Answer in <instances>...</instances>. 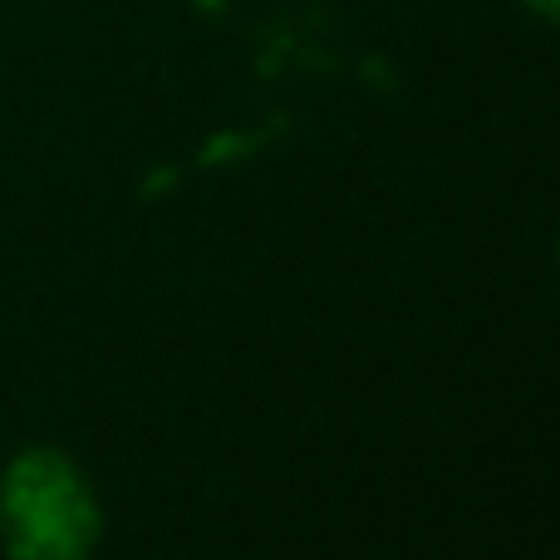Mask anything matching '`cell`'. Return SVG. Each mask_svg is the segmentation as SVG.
<instances>
[{
	"label": "cell",
	"instance_id": "7a4b0ae2",
	"mask_svg": "<svg viewBox=\"0 0 560 560\" xmlns=\"http://www.w3.org/2000/svg\"><path fill=\"white\" fill-rule=\"evenodd\" d=\"M526 10H536V15H546V20H556L560 25V0H522Z\"/></svg>",
	"mask_w": 560,
	"mask_h": 560
},
{
	"label": "cell",
	"instance_id": "6da1fadb",
	"mask_svg": "<svg viewBox=\"0 0 560 560\" xmlns=\"http://www.w3.org/2000/svg\"><path fill=\"white\" fill-rule=\"evenodd\" d=\"M98 502L65 453H20L0 482V541L10 560H89L98 541Z\"/></svg>",
	"mask_w": 560,
	"mask_h": 560
}]
</instances>
